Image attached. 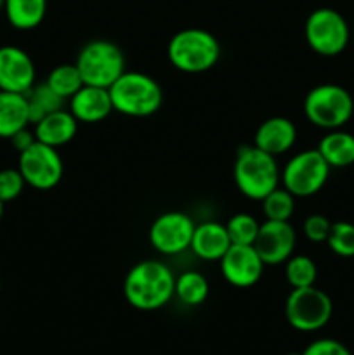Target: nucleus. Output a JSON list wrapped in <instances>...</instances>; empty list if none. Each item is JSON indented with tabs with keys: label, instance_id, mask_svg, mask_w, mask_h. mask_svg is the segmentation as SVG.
<instances>
[{
	"label": "nucleus",
	"instance_id": "nucleus-3",
	"mask_svg": "<svg viewBox=\"0 0 354 355\" xmlns=\"http://www.w3.org/2000/svg\"><path fill=\"white\" fill-rule=\"evenodd\" d=\"M167 58L177 71L198 75L214 68L221 59V44L203 28H186L167 45Z\"/></svg>",
	"mask_w": 354,
	"mask_h": 355
},
{
	"label": "nucleus",
	"instance_id": "nucleus-20",
	"mask_svg": "<svg viewBox=\"0 0 354 355\" xmlns=\"http://www.w3.org/2000/svg\"><path fill=\"white\" fill-rule=\"evenodd\" d=\"M316 149L328 163L330 168H346L354 163V135L344 132L342 128L328 130Z\"/></svg>",
	"mask_w": 354,
	"mask_h": 355
},
{
	"label": "nucleus",
	"instance_id": "nucleus-13",
	"mask_svg": "<svg viewBox=\"0 0 354 355\" xmlns=\"http://www.w3.org/2000/svg\"><path fill=\"white\" fill-rule=\"evenodd\" d=\"M297 234L290 222L264 220L259 227L255 246L266 266H281L294 255Z\"/></svg>",
	"mask_w": 354,
	"mask_h": 355
},
{
	"label": "nucleus",
	"instance_id": "nucleus-14",
	"mask_svg": "<svg viewBox=\"0 0 354 355\" xmlns=\"http://www.w3.org/2000/svg\"><path fill=\"white\" fill-rule=\"evenodd\" d=\"M37 80L33 59L16 45L0 47V90L26 94Z\"/></svg>",
	"mask_w": 354,
	"mask_h": 355
},
{
	"label": "nucleus",
	"instance_id": "nucleus-7",
	"mask_svg": "<svg viewBox=\"0 0 354 355\" xmlns=\"http://www.w3.org/2000/svg\"><path fill=\"white\" fill-rule=\"evenodd\" d=\"M304 37L312 52L323 58H335L346 51L351 30L339 10L319 7L305 19Z\"/></svg>",
	"mask_w": 354,
	"mask_h": 355
},
{
	"label": "nucleus",
	"instance_id": "nucleus-35",
	"mask_svg": "<svg viewBox=\"0 0 354 355\" xmlns=\"http://www.w3.org/2000/svg\"><path fill=\"white\" fill-rule=\"evenodd\" d=\"M285 355H302V354H297V352H288V354H285Z\"/></svg>",
	"mask_w": 354,
	"mask_h": 355
},
{
	"label": "nucleus",
	"instance_id": "nucleus-5",
	"mask_svg": "<svg viewBox=\"0 0 354 355\" xmlns=\"http://www.w3.org/2000/svg\"><path fill=\"white\" fill-rule=\"evenodd\" d=\"M354 113V99L349 90L337 83H321L305 94L304 114L314 127L323 130L342 128Z\"/></svg>",
	"mask_w": 354,
	"mask_h": 355
},
{
	"label": "nucleus",
	"instance_id": "nucleus-31",
	"mask_svg": "<svg viewBox=\"0 0 354 355\" xmlns=\"http://www.w3.org/2000/svg\"><path fill=\"white\" fill-rule=\"evenodd\" d=\"M302 355H353L344 343L333 338H319L309 343Z\"/></svg>",
	"mask_w": 354,
	"mask_h": 355
},
{
	"label": "nucleus",
	"instance_id": "nucleus-25",
	"mask_svg": "<svg viewBox=\"0 0 354 355\" xmlns=\"http://www.w3.org/2000/svg\"><path fill=\"white\" fill-rule=\"evenodd\" d=\"M285 279L292 288L314 286L318 279V267L307 255H292L285 262Z\"/></svg>",
	"mask_w": 354,
	"mask_h": 355
},
{
	"label": "nucleus",
	"instance_id": "nucleus-9",
	"mask_svg": "<svg viewBox=\"0 0 354 355\" xmlns=\"http://www.w3.org/2000/svg\"><path fill=\"white\" fill-rule=\"evenodd\" d=\"M330 170L318 149H305L288 159L281 170V184L295 198L314 196L325 187Z\"/></svg>",
	"mask_w": 354,
	"mask_h": 355
},
{
	"label": "nucleus",
	"instance_id": "nucleus-11",
	"mask_svg": "<svg viewBox=\"0 0 354 355\" xmlns=\"http://www.w3.org/2000/svg\"><path fill=\"white\" fill-rule=\"evenodd\" d=\"M196 224L183 211H165L149 225L148 238L153 248L167 257L180 255L191 248Z\"/></svg>",
	"mask_w": 354,
	"mask_h": 355
},
{
	"label": "nucleus",
	"instance_id": "nucleus-21",
	"mask_svg": "<svg viewBox=\"0 0 354 355\" xmlns=\"http://www.w3.org/2000/svg\"><path fill=\"white\" fill-rule=\"evenodd\" d=\"M3 10L10 26L28 31L42 24L47 12V0H6Z\"/></svg>",
	"mask_w": 354,
	"mask_h": 355
},
{
	"label": "nucleus",
	"instance_id": "nucleus-16",
	"mask_svg": "<svg viewBox=\"0 0 354 355\" xmlns=\"http://www.w3.org/2000/svg\"><path fill=\"white\" fill-rule=\"evenodd\" d=\"M297 141V127L287 116H271L257 127L253 146L273 156L285 155Z\"/></svg>",
	"mask_w": 354,
	"mask_h": 355
},
{
	"label": "nucleus",
	"instance_id": "nucleus-15",
	"mask_svg": "<svg viewBox=\"0 0 354 355\" xmlns=\"http://www.w3.org/2000/svg\"><path fill=\"white\" fill-rule=\"evenodd\" d=\"M69 113L76 118L78 123H99L113 113L110 90L103 87L83 85L75 96L69 99Z\"/></svg>",
	"mask_w": 354,
	"mask_h": 355
},
{
	"label": "nucleus",
	"instance_id": "nucleus-30",
	"mask_svg": "<svg viewBox=\"0 0 354 355\" xmlns=\"http://www.w3.org/2000/svg\"><path fill=\"white\" fill-rule=\"evenodd\" d=\"M330 229H332V222L328 220V217H325L321 214L309 215V217H305L304 224H302L304 236L312 243L326 241V238L330 234Z\"/></svg>",
	"mask_w": 354,
	"mask_h": 355
},
{
	"label": "nucleus",
	"instance_id": "nucleus-4",
	"mask_svg": "<svg viewBox=\"0 0 354 355\" xmlns=\"http://www.w3.org/2000/svg\"><path fill=\"white\" fill-rule=\"evenodd\" d=\"M108 90L113 111L125 116H151L163 106L162 85L146 73L125 71Z\"/></svg>",
	"mask_w": 354,
	"mask_h": 355
},
{
	"label": "nucleus",
	"instance_id": "nucleus-12",
	"mask_svg": "<svg viewBox=\"0 0 354 355\" xmlns=\"http://www.w3.org/2000/svg\"><path fill=\"white\" fill-rule=\"evenodd\" d=\"M219 263L222 277L235 288H250L257 284L266 267L253 245H231Z\"/></svg>",
	"mask_w": 354,
	"mask_h": 355
},
{
	"label": "nucleus",
	"instance_id": "nucleus-23",
	"mask_svg": "<svg viewBox=\"0 0 354 355\" xmlns=\"http://www.w3.org/2000/svg\"><path fill=\"white\" fill-rule=\"evenodd\" d=\"M210 293L208 279L198 270H186L176 277V297L187 307H198Z\"/></svg>",
	"mask_w": 354,
	"mask_h": 355
},
{
	"label": "nucleus",
	"instance_id": "nucleus-18",
	"mask_svg": "<svg viewBox=\"0 0 354 355\" xmlns=\"http://www.w3.org/2000/svg\"><path fill=\"white\" fill-rule=\"evenodd\" d=\"M33 132L38 142H44L52 148H61L75 139L78 132V121L69 111L62 107L37 121Z\"/></svg>",
	"mask_w": 354,
	"mask_h": 355
},
{
	"label": "nucleus",
	"instance_id": "nucleus-8",
	"mask_svg": "<svg viewBox=\"0 0 354 355\" xmlns=\"http://www.w3.org/2000/svg\"><path fill=\"white\" fill-rule=\"evenodd\" d=\"M333 314V302L316 286L292 288L285 302V318L288 324L302 333L325 328Z\"/></svg>",
	"mask_w": 354,
	"mask_h": 355
},
{
	"label": "nucleus",
	"instance_id": "nucleus-26",
	"mask_svg": "<svg viewBox=\"0 0 354 355\" xmlns=\"http://www.w3.org/2000/svg\"><path fill=\"white\" fill-rule=\"evenodd\" d=\"M260 201H262V214L266 220L288 222L295 211V196L285 187H276Z\"/></svg>",
	"mask_w": 354,
	"mask_h": 355
},
{
	"label": "nucleus",
	"instance_id": "nucleus-19",
	"mask_svg": "<svg viewBox=\"0 0 354 355\" xmlns=\"http://www.w3.org/2000/svg\"><path fill=\"white\" fill-rule=\"evenodd\" d=\"M30 125V111L24 94L0 90V139H10Z\"/></svg>",
	"mask_w": 354,
	"mask_h": 355
},
{
	"label": "nucleus",
	"instance_id": "nucleus-24",
	"mask_svg": "<svg viewBox=\"0 0 354 355\" xmlns=\"http://www.w3.org/2000/svg\"><path fill=\"white\" fill-rule=\"evenodd\" d=\"M45 83L65 101L71 99V97L85 85L76 64L56 66V68L49 73Z\"/></svg>",
	"mask_w": 354,
	"mask_h": 355
},
{
	"label": "nucleus",
	"instance_id": "nucleus-2",
	"mask_svg": "<svg viewBox=\"0 0 354 355\" xmlns=\"http://www.w3.org/2000/svg\"><path fill=\"white\" fill-rule=\"evenodd\" d=\"M233 179L243 196L252 201H260L281 182L276 156L253 144L242 146L233 163Z\"/></svg>",
	"mask_w": 354,
	"mask_h": 355
},
{
	"label": "nucleus",
	"instance_id": "nucleus-6",
	"mask_svg": "<svg viewBox=\"0 0 354 355\" xmlns=\"http://www.w3.org/2000/svg\"><path fill=\"white\" fill-rule=\"evenodd\" d=\"M85 85L110 89L127 69L124 51L104 38L90 40L80 49L75 61Z\"/></svg>",
	"mask_w": 354,
	"mask_h": 355
},
{
	"label": "nucleus",
	"instance_id": "nucleus-22",
	"mask_svg": "<svg viewBox=\"0 0 354 355\" xmlns=\"http://www.w3.org/2000/svg\"><path fill=\"white\" fill-rule=\"evenodd\" d=\"M28 111H30V123H37L47 114L62 110L66 101L54 92L45 82L35 83L26 94Z\"/></svg>",
	"mask_w": 354,
	"mask_h": 355
},
{
	"label": "nucleus",
	"instance_id": "nucleus-27",
	"mask_svg": "<svg viewBox=\"0 0 354 355\" xmlns=\"http://www.w3.org/2000/svg\"><path fill=\"white\" fill-rule=\"evenodd\" d=\"M259 220L250 214H235L226 222L231 245H253L259 234Z\"/></svg>",
	"mask_w": 354,
	"mask_h": 355
},
{
	"label": "nucleus",
	"instance_id": "nucleus-28",
	"mask_svg": "<svg viewBox=\"0 0 354 355\" xmlns=\"http://www.w3.org/2000/svg\"><path fill=\"white\" fill-rule=\"evenodd\" d=\"M326 245L335 255L349 259L354 257V224L346 220L332 222Z\"/></svg>",
	"mask_w": 354,
	"mask_h": 355
},
{
	"label": "nucleus",
	"instance_id": "nucleus-33",
	"mask_svg": "<svg viewBox=\"0 0 354 355\" xmlns=\"http://www.w3.org/2000/svg\"><path fill=\"white\" fill-rule=\"evenodd\" d=\"M3 205H6V203H3V201L0 200V220H2V215H3Z\"/></svg>",
	"mask_w": 354,
	"mask_h": 355
},
{
	"label": "nucleus",
	"instance_id": "nucleus-29",
	"mask_svg": "<svg viewBox=\"0 0 354 355\" xmlns=\"http://www.w3.org/2000/svg\"><path fill=\"white\" fill-rule=\"evenodd\" d=\"M24 186H26V182H24L19 168L0 170V200L3 203L16 200L24 191Z\"/></svg>",
	"mask_w": 354,
	"mask_h": 355
},
{
	"label": "nucleus",
	"instance_id": "nucleus-17",
	"mask_svg": "<svg viewBox=\"0 0 354 355\" xmlns=\"http://www.w3.org/2000/svg\"><path fill=\"white\" fill-rule=\"evenodd\" d=\"M229 246H231V239H229L226 224L208 220L194 227L189 250L198 259L207 260V262H219Z\"/></svg>",
	"mask_w": 354,
	"mask_h": 355
},
{
	"label": "nucleus",
	"instance_id": "nucleus-34",
	"mask_svg": "<svg viewBox=\"0 0 354 355\" xmlns=\"http://www.w3.org/2000/svg\"><path fill=\"white\" fill-rule=\"evenodd\" d=\"M3 2H6V0H0V10L3 9Z\"/></svg>",
	"mask_w": 354,
	"mask_h": 355
},
{
	"label": "nucleus",
	"instance_id": "nucleus-1",
	"mask_svg": "<svg viewBox=\"0 0 354 355\" xmlns=\"http://www.w3.org/2000/svg\"><path fill=\"white\" fill-rule=\"evenodd\" d=\"M124 297L137 311H158L176 297V276L160 260H141L125 276Z\"/></svg>",
	"mask_w": 354,
	"mask_h": 355
},
{
	"label": "nucleus",
	"instance_id": "nucleus-32",
	"mask_svg": "<svg viewBox=\"0 0 354 355\" xmlns=\"http://www.w3.org/2000/svg\"><path fill=\"white\" fill-rule=\"evenodd\" d=\"M9 141L17 153H23L24 149H28L31 144L37 142V137H35V132H30L26 127L23 128V130L17 132V134H14Z\"/></svg>",
	"mask_w": 354,
	"mask_h": 355
},
{
	"label": "nucleus",
	"instance_id": "nucleus-10",
	"mask_svg": "<svg viewBox=\"0 0 354 355\" xmlns=\"http://www.w3.org/2000/svg\"><path fill=\"white\" fill-rule=\"evenodd\" d=\"M17 168L26 186L38 191L54 189L65 175V163L58 148L38 141L19 153Z\"/></svg>",
	"mask_w": 354,
	"mask_h": 355
}]
</instances>
